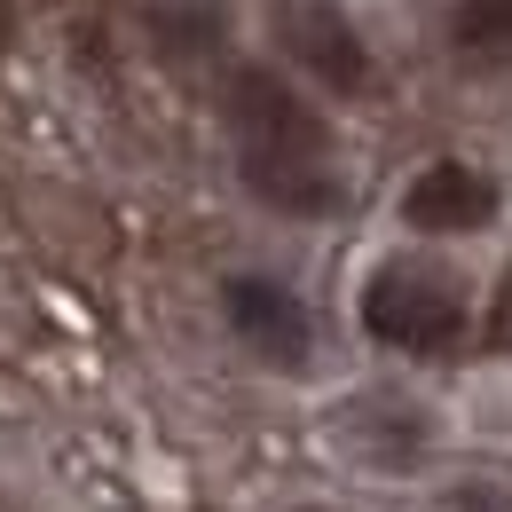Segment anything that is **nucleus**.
<instances>
[{
    "instance_id": "nucleus-1",
    "label": "nucleus",
    "mask_w": 512,
    "mask_h": 512,
    "mask_svg": "<svg viewBox=\"0 0 512 512\" xmlns=\"http://www.w3.org/2000/svg\"><path fill=\"white\" fill-rule=\"evenodd\" d=\"M221 134H229L245 197L268 205L276 221H331V213H347L355 182L339 166V134L276 64H229V79H221Z\"/></svg>"
},
{
    "instance_id": "nucleus-2",
    "label": "nucleus",
    "mask_w": 512,
    "mask_h": 512,
    "mask_svg": "<svg viewBox=\"0 0 512 512\" xmlns=\"http://www.w3.org/2000/svg\"><path fill=\"white\" fill-rule=\"evenodd\" d=\"M363 331L394 355H449V347H465L473 308L442 260H379L363 284Z\"/></svg>"
},
{
    "instance_id": "nucleus-3",
    "label": "nucleus",
    "mask_w": 512,
    "mask_h": 512,
    "mask_svg": "<svg viewBox=\"0 0 512 512\" xmlns=\"http://www.w3.org/2000/svg\"><path fill=\"white\" fill-rule=\"evenodd\" d=\"M268 40L284 48V64L300 79H316L339 103H371L379 95V64L371 40L355 32V16L339 0H268Z\"/></svg>"
},
{
    "instance_id": "nucleus-4",
    "label": "nucleus",
    "mask_w": 512,
    "mask_h": 512,
    "mask_svg": "<svg viewBox=\"0 0 512 512\" xmlns=\"http://www.w3.org/2000/svg\"><path fill=\"white\" fill-rule=\"evenodd\" d=\"M221 323L268 371H308V355H316V316L284 276H260V268L221 276Z\"/></svg>"
},
{
    "instance_id": "nucleus-5",
    "label": "nucleus",
    "mask_w": 512,
    "mask_h": 512,
    "mask_svg": "<svg viewBox=\"0 0 512 512\" xmlns=\"http://www.w3.org/2000/svg\"><path fill=\"white\" fill-rule=\"evenodd\" d=\"M497 213H505V182L465 166V158H434L402 182V229L410 237H481V229H497Z\"/></svg>"
},
{
    "instance_id": "nucleus-6",
    "label": "nucleus",
    "mask_w": 512,
    "mask_h": 512,
    "mask_svg": "<svg viewBox=\"0 0 512 512\" xmlns=\"http://www.w3.org/2000/svg\"><path fill=\"white\" fill-rule=\"evenodd\" d=\"M347 418H339V442L347 457H363L371 473H402L410 457H426L434 449V418H426V402H402V394H355V402H339Z\"/></svg>"
},
{
    "instance_id": "nucleus-7",
    "label": "nucleus",
    "mask_w": 512,
    "mask_h": 512,
    "mask_svg": "<svg viewBox=\"0 0 512 512\" xmlns=\"http://www.w3.org/2000/svg\"><path fill=\"white\" fill-rule=\"evenodd\" d=\"M449 56L465 71H512V0H457L449 8Z\"/></svg>"
},
{
    "instance_id": "nucleus-8",
    "label": "nucleus",
    "mask_w": 512,
    "mask_h": 512,
    "mask_svg": "<svg viewBox=\"0 0 512 512\" xmlns=\"http://www.w3.org/2000/svg\"><path fill=\"white\" fill-rule=\"evenodd\" d=\"M150 40L158 56L174 64H197L229 40V0H150Z\"/></svg>"
},
{
    "instance_id": "nucleus-9",
    "label": "nucleus",
    "mask_w": 512,
    "mask_h": 512,
    "mask_svg": "<svg viewBox=\"0 0 512 512\" xmlns=\"http://www.w3.org/2000/svg\"><path fill=\"white\" fill-rule=\"evenodd\" d=\"M481 339H489V355H512V268L497 276V292H489V323H481Z\"/></svg>"
},
{
    "instance_id": "nucleus-10",
    "label": "nucleus",
    "mask_w": 512,
    "mask_h": 512,
    "mask_svg": "<svg viewBox=\"0 0 512 512\" xmlns=\"http://www.w3.org/2000/svg\"><path fill=\"white\" fill-rule=\"evenodd\" d=\"M449 512H512V489H497V481H473V489H457V497H449Z\"/></svg>"
},
{
    "instance_id": "nucleus-11",
    "label": "nucleus",
    "mask_w": 512,
    "mask_h": 512,
    "mask_svg": "<svg viewBox=\"0 0 512 512\" xmlns=\"http://www.w3.org/2000/svg\"><path fill=\"white\" fill-rule=\"evenodd\" d=\"M16 48V0H0V56Z\"/></svg>"
},
{
    "instance_id": "nucleus-12",
    "label": "nucleus",
    "mask_w": 512,
    "mask_h": 512,
    "mask_svg": "<svg viewBox=\"0 0 512 512\" xmlns=\"http://www.w3.org/2000/svg\"><path fill=\"white\" fill-rule=\"evenodd\" d=\"M292 512H331V505H292Z\"/></svg>"
}]
</instances>
